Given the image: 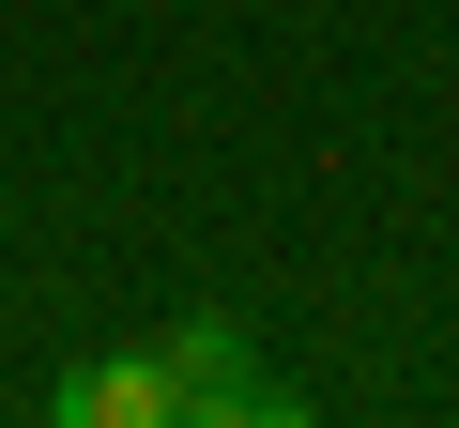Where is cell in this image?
<instances>
[{"instance_id":"6da1fadb","label":"cell","mask_w":459,"mask_h":428,"mask_svg":"<svg viewBox=\"0 0 459 428\" xmlns=\"http://www.w3.org/2000/svg\"><path fill=\"white\" fill-rule=\"evenodd\" d=\"M153 352H169V413H184V428H291V413H307V382H276L230 306H184Z\"/></svg>"},{"instance_id":"7a4b0ae2","label":"cell","mask_w":459,"mask_h":428,"mask_svg":"<svg viewBox=\"0 0 459 428\" xmlns=\"http://www.w3.org/2000/svg\"><path fill=\"white\" fill-rule=\"evenodd\" d=\"M47 413H62V428H184V413H169V352H108V367L47 382Z\"/></svg>"}]
</instances>
